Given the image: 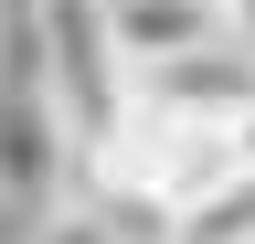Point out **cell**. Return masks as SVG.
Masks as SVG:
<instances>
[{
	"label": "cell",
	"mask_w": 255,
	"mask_h": 244,
	"mask_svg": "<svg viewBox=\"0 0 255 244\" xmlns=\"http://www.w3.org/2000/svg\"><path fill=\"white\" fill-rule=\"evenodd\" d=\"M32 11H43V64H53V96H64V128H75V170H85L138 106V64L107 32V0H32Z\"/></svg>",
	"instance_id": "cell-2"
},
{
	"label": "cell",
	"mask_w": 255,
	"mask_h": 244,
	"mask_svg": "<svg viewBox=\"0 0 255 244\" xmlns=\"http://www.w3.org/2000/svg\"><path fill=\"white\" fill-rule=\"evenodd\" d=\"M234 32H245V43H255V0H234Z\"/></svg>",
	"instance_id": "cell-5"
},
{
	"label": "cell",
	"mask_w": 255,
	"mask_h": 244,
	"mask_svg": "<svg viewBox=\"0 0 255 244\" xmlns=\"http://www.w3.org/2000/svg\"><path fill=\"white\" fill-rule=\"evenodd\" d=\"M107 32H117V53L138 75L191 64V53H213V43H245L234 32V0H107Z\"/></svg>",
	"instance_id": "cell-3"
},
{
	"label": "cell",
	"mask_w": 255,
	"mask_h": 244,
	"mask_svg": "<svg viewBox=\"0 0 255 244\" xmlns=\"http://www.w3.org/2000/svg\"><path fill=\"white\" fill-rule=\"evenodd\" d=\"M64 191H75V128L43 64V11L0 0V212L32 234Z\"/></svg>",
	"instance_id": "cell-1"
},
{
	"label": "cell",
	"mask_w": 255,
	"mask_h": 244,
	"mask_svg": "<svg viewBox=\"0 0 255 244\" xmlns=\"http://www.w3.org/2000/svg\"><path fill=\"white\" fill-rule=\"evenodd\" d=\"M170 244H255V160L223 180L213 202H191L181 223H170Z\"/></svg>",
	"instance_id": "cell-4"
}]
</instances>
